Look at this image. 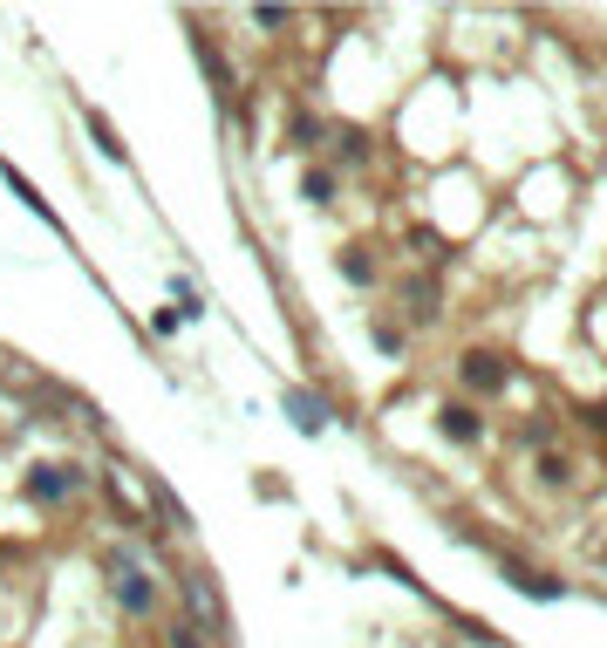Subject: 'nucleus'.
Here are the masks:
<instances>
[{
  "label": "nucleus",
  "mask_w": 607,
  "mask_h": 648,
  "mask_svg": "<svg viewBox=\"0 0 607 648\" xmlns=\"http://www.w3.org/2000/svg\"><path fill=\"white\" fill-rule=\"evenodd\" d=\"M110 580H116V601H123L130 614H144V608H151V580H144L137 567H116V560H110Z\"/></svg>",
  "instance_id": "2"
},
{
  "label": "nucleus",
  "mask_w": 607,
  "mask_h": 648,
  "mask_svg": "<svg viewBox=\"0 0 607 648\" xmlns=\"http://www.w3.org/2000/svg\"><path fill=\"white\" fill-rule=\"evenodd\" d=\"M76 485H82V478H76V471H62V464H41L35 478H28V492H35L41 505H55V498H69Z\"/></svg>",
  "instance_id": "3"
},
{
  "label": "nucleus",
  "mask_w": 607,
  "mask_h": 648,
  "mask_svg": "<svg viewBox=\"0 0 607 648\" xmlns=\"http://www.w3.org/2000/svg\"><path fill=\"white\" fill-rule=\"evenodd\" d=\"M171 648H198L191 642V628H171Z\"/></svg>",
  "instance_id": "7"
},
{
  "label": "nucleus",
  "mask_w": 607,
  "mask_h": 648,
  "mask_svg": "<svg viewBox=\"0 0 607 648\" xmlns=\"http://www.w3.org/2000/svg\"><path fill=\"white\" fill-rule=\"evenodd\" d=\"M294 417H301V430H321V410H314L307 396H294Z\"/></svg>",
  "instance_id": "6"
},
{
  "label": "nucleus",
  "mask_w": 607,
  "mask_h": 648,
  "mask_svg": "<svg viewBox=\"0 0 607 648\" xmlns=\"http://www.w3.org/2000/svg\"><path fill=\"white\" fill-rule=\"evenodd\" d=\"M505 573L519 580V594H532V601H553L560 594V580H546V573H532V567H519V560H505Z\"/></svg>",
  "instance_id": "5"
},
{
  "label": "nucleus",
  "mask_w": 607,
  "mask_h": 648,
  "mask_svg": "<svg viewBox=\"0 0 607 648\" xmlns=\"http://www.w3.org/2000/svg\"><path fill=\"white\" fill-rule=\"evenodd\" d=\"M464 382H471V389H505V362L478 348V355H464Z\"/></svg>",
  "instance_id": "4"
},
{
  "label": "nucleus",
  "mask_w": 607,
  "mask_h": 648,
  "mask_svg": "<svg viewBox=\"0 0 607 648\" xmlns=\"http://www.w3.org/2000/svg\"><path fill=\"white\" fill-rule=\"evenodd\" d=\"M437 430H444V437H457V444H478V437H485V423H478V410H471V403H444V410H437Z\"/></svg>",
  "instance_id": "1"
}]
</instances>
